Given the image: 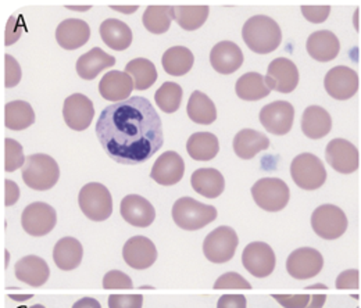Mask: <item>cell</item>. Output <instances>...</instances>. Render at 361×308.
Masks as SVG:
<instances>
[{"instance_id": "1", "label": "cell", "mask_w": 361, "mask_h": 308, "mask_svg": "<svg viewBox=\"0 0 361 308\" xmlns=\"http://www.w3.org/2000/svg\"><path fill=\"white\" fill-rule=\"evenodd\" d=\"M94 131L107 156L126 166L147 161L164 143L160 116L140 96L107 106L100 113Z\"/></svg>"}, {"instance_id": "2", "label": "cell", "mask_w": 361, "mask_h": 308, "mask_svg": "<svg viewBox=\"0 0 361 308\" xmlns=\"http://www.w3.org/2000/svg\"><path fill=\"white\" fill-rule=\"evenodd\" d=\"M246 46L259 54H269L282 42L279 25L267 16H255L249 18L242 30Z\"/></svg>"}, {"instance_id": "3", "label": "cell", "mask_w": 361, "mask_h": 308, "mask_svg": "<svg viewBox=\"0 0 361 308\" xmlns=\"http://www.w3.org/2000/svg\"><path fill=\"white\" fill-rule=\"evenodd\" d=\"M21 174L24 183L28 187L44 192L51 189L57 183L60 178V168L54 159L47 154L38 153L27 157L25 164L21 168Z\"/></svg>"}, {"instance_id": "4", "label": "cell", "mask_w": 361, "mask_h": 308, "mask_svg": "<svg viewBox=\"0 0 361 308\" xmlns=\"http://www.w3.org/2000/svg\"><path fill=\"white\" fill-rule=\"evenodd\" d=\"M173 220L183 230H199L217 220V209L192 197H180L173 206Z\"/></svg>"}, {"instance_id": "5", "label": "cell", "mask_w": 361, "mask_h": 308, "mask_svg": "<svg viewBox=\"0 0 361 308\" xmlns=\"http://www.w3.org/2000/svg\"><path fill=\"white\" fill-rule=\"evenodd\" d=\"M78 204L81 211L92 221H106L113 213V199L106 186L90 182L80 190Z\"/></svg>"}, {"instance_id": "6", "label": "cell", "mask_w": 361, "mask_h": 308, "mask_svg": "<svg viewBox=\"0 0 361 308\" xmlns=\"http://www.w3.org/2000/svg\"><path fill=\"white\" fill-rule=\"evenodd\" d=\"M252 196L260 209L276 213L283 210L289 203L290 190L279 178H263L253 185Z\"/></svg>"}, {"instance_id": "7", "label": "cell", "mask_w": 361, "mask_h": 308, "mask_svg": "<svg viewBox=\"0 0 361 308\" xmlns=\"http://www.w3.org/2000/svg\"><path fill=\"white\" fill-rule=\"evenodd\" d=\"M290 176L300 189L317 190L326 180V170L317 156L302 153L290 164Z\"/></svg>"}, {"instance_id": "8", "label": "cell", "mask_w": 361, "mask_h": 308, "mask_svg": "<svg viewBox=\"0 0 361 308\" xmlns=\"http://www.w3.org/2000/svg\"><path fill=\"white\" fill-rule=\"evenodd\" d=\"M238 245L239 239L232 228L219 226L206 236L203 242V253L209 261L224 264L235 256Z\"/></svg>"}, {"instance_id": "9", "label": "cell", "mask_w": 361, "mask_h": 308, "mask_svg": "<svg viewBox=\"0 0 361 308\" xmlns=\"http://www.w3.org/2000/svg\"><path fill=\"white\" fill-rule=\"evenodd\" d=\"M348 218L342 209L334 204H322L313 211L312 226L317 235L325 240L339 239L348 229Z\"/></svg>"}, {"instance_id": "10", "label": "cell", "mask_w": 361, "mask_h": 308, "mask_svg": "<svg viewBox=\"0 0 361 308\" xmlns=\"http://www.w3.org/2000/svg\"><path fill=\"white\" fill-rule=\"evenodd\" d=\"M325 157L328 164L339 174H353L359 168V150L346 139H332L325 149Z\"/></svg>"}, {"instance_id": "11", "label": "cell", "mask_w": 361, "mask_h": 308, "mask_svg": "<svg viewBox=\"0 0 361 308\" xmlns=\"http://www.w3.org/2000/svg\"><path fill=\"white\" fill-rule=\"evenodd\" d=\"M56 222V210L42 202L28 204L21 216L23 229L31 236H45L53 230Z\"/></svg>"}, {"instance_id": "12", "label": "cell", "mask_w": 361, "mask_h": 308, "mask_svg": "<svg viewBox=\"0 0 361 308\" xmlns=\"http://www.w3.org/2000/svg\"><path fill=\"white\" fill-rule=\"evenodd\" d=\"M324 87L331 97L336 100H348L359 90V75L349 67L338 66L326 73Z\"/></svg>"}, {"instance_id": "13", "label": "cell", "mask_w": 361, "mask_h": 308, "mask_svg": "<svg viewBox=\"0 0 361 308\" xmlns=\"http://www.w3.org/2000/svg\"><path fill=\"white\" fill-rule=\"evenodd\" d=\"M259 118L266 131L282 136L292 130L295 109L289 101H272L262 109Z\"/></svg>"}, {"instance_id": "14", "label": "cell", "mask_w": 361, "mask_h": 308, "mask_svg": "<svg viewBox=\"0 0 361 308\" xmlns=\"http://www.w3.org/2000/svg\"><path fill=\"white\" fill-rule=\"evenodd\" d=\"M324 266L322 254L313 247H300L292 252L286 260V269L290 276L299 281L314 278Z\"/></svg>"}, {"instance_id": "15", "label": "cell", "mask_w": 361, "mask_h": 308, "mask_svg": "<svg viewBox=\"0 0 361 308\" xmlns=\"http://www.w3.org/2000/svg\"><path fill=\"white\" fill-rule=\"evenodd\" d=\"M264 80L270 90L290 93L299 85V70L289 58L278 57L271 61Z\"/></svg>"}, {"instance_id": "16", "label": "cell", "mask_w": 361, "mask_h": 308, "mask_svg": "<svg viewBox=\"0 0 361 308\" xmlns=\"http://www.w3.org/2000/svg\"><path fill=\"white\" fill-rule=\"evenodd\" d=\"M63 117L73 131H85L94 117V107L90 97L74 93L64 100Z\"/></svg>"}, {"instance_id": "17", "label": "cell", "mask_w": 361, "mask_h": 308, "mask_svg": "<svg viewBox=\"0 0 361 308\" xmlns=\"http://www.w3.org/2000/svg\"><path fill=\"white\" fill-rule=\"evenodd\" d=\"M242 263L250 275L256 278H266L275 269L276 260L270 245L264 242H253L245 247Z\"/></svg>"}, {"instance_id": "18", "label": "cell", "mask_w": 361, "mask_h": 308, "mask_svg": "<svg viewBox=\"0 0 361 308\" xmlns=\"http://www.w3.org/2000/svg\"><path fill=\"white\" fill-rule=\"evenodd\" d=\"M124 261L134 269H147L157 260L154 243L145 236H134L123 247Z\"/></svg>"}, {"instance_id": "19", "label": "cell", "mask_w": 361, "mask_h": 308, "mask_svg": "<svg viewBox=\"0 0 361 308\" xmlns=\"http://www.w3.org/2000/svg\"><path fill=\"white\" fill-rule=\"evenodd\" d=\"M183 174V159L176 152H166L156 160L150 173V178L161 186H173L180 182Z\"/></svg>"}, {"instance_id": "20", "label": "cell", "mask_w": 361, "mask_h": 308, "mask_svg": "<svg viewBox=\"0 0 361 308\" xmlns=\"http://www.w3.org/2000/svg\"><path fill=\"white\" fill-rule=\"evenodd\" d=\"M120 211L124 220L137 228H147L156 218V211L152 203L139 195L126 196L121 202Z\"/></svg>"}, {"instance_id": "21", "label": "cell", "mask_w": 361, "mask_h": 308, "mask_svg": "<svg viewBox=\"0 0 361 308\" xmlns=\"http://www.w3.org/2000/svg\"><path fill=\"white\" fill-rule=\"evenodd\" d=\"M210 63L217 73L229 75L242 67L243 53L238 44L223 41L212 49Z\"/></svg>"}, {"instance_id": "22", "label": "cell", "mask_w": 361, "mask_h": 308, "mask_svg": "<svg viewBox=\"0 0 361 308\" xmlns=\"http://www.w3.org/2000/svg\"><path fill=\"white\" fill-rule=\"evenodd\" d=\"M90 25L84 20L68 18L59 24L56 30V41L66 50H75L90 41Z\"/></svg>"}, {"instance_id": "23", "label": "cell", "mask_w": 361, "mask_h": 308, "mask_svg": "<svg viewBox=\"0 0 361 308\" xmlns=\"http://www.w3.org/2000/svg\"><path fill=\"white\" fill-rule=\"evenodd\" d=\"M134 89L135 85L133 78L123 71L107 73L99 84V92L102 97L114 103L128 100Z\"/></svg>"}, {"instance_id": "24", "label": "cell", "mask_w": 361, "mask_h": 308, "mask_svg": "<svg viewBox=\"0 0 361 308\" xmlns=\"http://www.w3.org/2000/svg\"><path fill=\"white\" fill-rule=\"evenodd\" d=\"M306 46L307 53L319 63H326L336 58L341 50L338 37L328 30L313 32L309 37Z\"/></svg>"}, {"instance_id": "25", "label": "cell", "mask_w": 361, "mask_h": 308, "mask_svg": "<svg viewBox=\"0 0 361 308\" xmlns=\"http://www.w3.org/2000/svg\"><path fill=\"white\" fill-rule=\"evenodd\" d=\"M190 185L200 196L216 199L224 192L226 179L216 168H199L190 176Z\"/></svg>"}, {"instance_id": "26", "label": "cell", "mask_w": 361, "mask_h": 308, "mask_svg": "<svg viewBox=\"0 0 361 308\" xmlns=\"http://www.w3.org/2000/svg\"><path fill=\"white\" fill-rule=\"evenodd\" d=\"M116 64V58L100 47H93L88 53L82 54L77 61V74L87 81L94 80L103 70L110 68Z\"/></svg>"}, {"instance_id": "27", "label": "cell", "mask_w": 361, "mask_h": 308, "mask_svg": "<svg viewBox=\"0 0 361 308\" xmlns=\"http://www.w3.org/2000/svg\"><path fill=\"white\" fill-rule=\"evenodd\" d=\"M50 276L49 265L38 256H27L17 261L16 278L30 286H42Z\"/></svg>"}, {"instance_id": "28", "label": "cell", "mask_w": 361, "mask_h": 308, "mask_svg": "<svg viewBox=\"0 0 361 308\" xmlns=\"http://www.w3.org/2000/svg\"><path fill=\"white\" fill-rule=\"evenodd\" d=\"M270 147V139L255 130H242L233 137V152L242 160H250Z\"/></svg>"}, {"instance_id": "29", "label": "cell", "mask_w": 361, "mask_h": 308, "mask_svg": "<svg viewBox=\"0 0 361 308\" xmlns=\"http://www.w3.org/2000/svg\"><path fill=\"white\" fill-rule=\"evenodd\" d=\"M84 257V249L81 242L74 238L60 239L53 249V260L61 271H73L78 268Z\"/></svg>"}, {"instance_id": "30", "label": "cell", "mask_w": 361, "mask_h": 308, "mask_svg": "<svg viewBox=\"0 0 361 308\" xmlns=\"http://www.w3.org/2000/svg\"><path fill=\"white\" fill-rule=\"evenodd\" d=\"M100 37L103 42L107 44L110 49L123 51L128 49L133 44V31L131 28L116 18H109L104 20L100 24Z\"/></svg>"}, {"instance_id": "31", "label": "cell", "mask_w": 361, "mask_h": 308, "mask_svg": "<svg viewBox=\"0 0 361 308\" xmlns=\"http://www.w3.org/2000/svg\"><path fill=\"white\" fill-rule=\"evenodd\" d=\"M332 130V118L329 113L319 107L310 106L302 117V131L310 139H321Z\"/></svg>"}, {"instance_id": "32", "label": "cell", "mask_w": 361, "mask_h": 308, "mask_svg": "<svg viewBox=\"0 0 361 308\" xmlns=\"http://www.w3.org/2000/svg\"><path fill=\"white\" fill-rule=\"evenodd\" d=\"M188 117L200 125H210L217 120V109L213 100L200 90H195L188 101Z\"/></svg>"}, {"instance_id": "33", "label": "cell", "mask_w": 361, "mask_h": 308, "mask_svg": "<svg viewBox=\"0 0 361 308\" xmlns=\"http://www.w3.org/2000/svg\"><path fill=\"white\" fill-rule=\"evenodd\" d=\"M188 154L196 161H210L220 152V142L214 133H193L186 143Z\"/></svg>"}, {"instance_id": "34", "label": "cell", "mask_w": 361, "mask_h": 308, "mask_svg": "<svg viewBox=\"0 0 361 308\" xmlns=\"http://www.w3.org/2000/svg\"><path fill=\"white\" fill-rule=\"evenodd\" d=\"M35 123V113L30 103L14 100L4 106V125L11 131H23Z\"/></svg>"}, {"instance_id": "35", "label": "cell", "mask_w": 361, "mask_h": 308, "mask_svg": "<svg viewBox=\"0 0 361 308\" xmlns=\"http://www.w3.org/2000/svg\"><path fill=\"white\" fill-rule=\"evenodd\" d=\"M163 68L167 74L174 75V77H180L188 74L195 63L193 53L183 46H174L170 47L161 58Z\"/></svg>"}, {"instance_id": "36", "label": "cell", "mask_w": 361, "mask_h": 308, "mask_svg": "<svg viewBox=\"0 0 361 308\" xmlns=\"http://www.w3.org/2000/svg\"><path fill=\"white\" fill-rule=\"evenodd\" d=\"M236 94L246 101H257L270 94V88L266 84V80L259 73H246L242 75L236 85Z\"/></svg>"}, {"instance_id": "37", "label": "cell", "mask_w": 361, "mask_h": 308, "mask_svg": "<svg viewBox=\"0 0 361 308\" xmlns=\"http://www.w3.org/2000/svg\"><path fill=\"white\" fill-rule=\"evenodd\" d=\"M210 8L207 6H176L173 7V20L185 31L199 30L207 20Z\"/></svg>"}, {"instance_id": "38", "label": "cell", "mask_w": 361, "mask_h": 308, "mask_svg": "<svg viewBox=\"0 0 361 308\" xmlns=\"http://www.w3.org/2000/svg\"><path fill=\"white\" fill-rule=\"evenodd\" d=\"M126 73L133 78L136 90L150 88L157 80V70L147 58H134L126 66Z\"/></svg>"}, {"instance_id": "39", "label": "cell", "mask_w": 361, "mask_h": 308, "mask_svg": "<svg viewBox=\"0 0 361 308\" xmlns=\"http://www.w3.org/2000/svg\"><path fill=\"white\" fill-rule=\"evenodd\" d=\"M171 6H149L142 17L145 28L156 35H161L170 30L173 21Z\"/></svg>"}, {"instance_id": "40", "label": "cell", "mask_w": 361, "mask_h": 308, "mask_svg": "<svg viewBox=\"0 0 361 308\" xmlns=\"http://www.w3.org/2000/svg\"><path fill=\"white\" fill-rule=\"evenodd\" d=\"M182 88L176 82H164L154 94L156 104L167 114L176 113L182 101Z\"/></svg>"}, {"instance_id": "41", "label": "cell", "mask_w": 361, "mask_h": 308, "mask_svg": "<svg viewBox=\"0 0 361 308\" xmlns=\"http://www.w3.org/2000/svg\"><path fill=\"white\" fill-rule=\"evenodd\" d=\"M25 156L23 146L11 137L4 139V170L13 173L18 168H23L25 164Z\"/></svg>"}, {"instance_id": "42", "label": "cell", "mask_w": 361, "mask_h": 308, "mask_svg": "<svg viewBox=\"0 0 361 308\" xmlns=\"http://www.w3.org/2000/svg\"><path fill=\"white\" fill-rule=\"evenodd\" d=\"M216 290H220V289H243V290H250L252 289V285L239 273L236 272H226L224 275H221L214 286H213Z\"/></svg>"}, {"instance_id": "43", "label": "cell", "mask_w": 361, "mask_h": 308, "mask_svg": "<svg viewBox=\"0 0 361 308\" xmlns=\"http://www.w3.org/2000/svg\"><path fill=\"white\" fill-rule=\"evenodd\" d=\"M104 289H131L134 288L133 279L121 271H109L103 278Z\"/></svg>"}, {"instance_id": "44", "label": "cell", "mask_w": 361, "mask_h": 308, "mask_svg": "<svg viewBox=\"0 0 361 308\" xmlns=\"http://www.w3.org/2000/svg\"><path fill=\"white\" fill-rule=\"evenodd\" d=\"M21 80V67L18 61L10 56H4V85L6 88L16 87Z\"/></svg>"}, {"instance_id": "45", "label": "cell", "mask_w": 361, "mask_h": 308, "mask_svg": "<svg viewBox=\"0 0 361 308\" xmlns=\"http://www.w3.org/2000/svg\"><path fill=\"white\" fill-rule=\"evenodd\" d=\"M275 302L283 308H307L312 296L307 295H272Z\"/></svg>"}, {"instance_id": "46", "label": "cell", "mask_w": 361, "mask_h": 308, "mask_svg": "<svg viewBox=\"0 0 361 308\" xmlns=\"http://www.w3.org/2000/svg\"><path fill=\"white\" fill-rule=\"evenodd\" d=\"M143 297L139 295H113L109 297V308H142Z\"/></svg>"}, {"instance_id": "47", "label": "cell", "mask_w": 361, "mask_h": 308, "mask_svg": "<svg viewBox=\"0 0 361 308\" xmlns=\"http://www.w3.org/2000/svg\"><path fill=\"white\" fill-rule=\"evenodd\" d=\"M331 13L329 6H302V14L313 24L324 23Z\"/></svg>"}, {"instance_id": "48", "label": "cell", "mask_w": 361, "mask_h": 308, "mask_svg": "<svg viewBox=\"0 0 361 308\" xmlns=\"http://www.w3.org/2000/svg\"><path fill=\"white\" fill-rule=\"evenodd\" d=\"M359 288V271L357 269H346L339 273L336 278V289L349 290Z\"/></svg>"}, {"instance_id": "49", "label": "cell", "mask_w": 361, "mask_h": 308, "mask_svg": "<svg viewBox=\"0 0 361 308\" xmlns=\"http://www.w3.org/2000/svg\"><path fill=\"white\" fill-rule=\"evenodd\" d=\"M217 308H246V297L242 295H224L220 297Z\"/></svg>"}, {"instance_id": "50", "label": "cell", "mask_w": 361, "mask_h": 308, "mask_svg": "<svg viewBox=\"0 0 361 308\" xmlns=\"http://www.w3.org/2000/svg\"><path fill=\"white\" fill-rule=\"evenodd\" d=\"M20 199V187L16 182L13 180H6L4 182V204L6 207H10L16 204Z\"/></svg>"}, {"instance_id": "51", "label": "cell", "mask_w": 361, "mask_h": 308, "mask_svg": "<svg viewBox=\"0 0 361 308\" xmlns=\"http://www.w3.org/2000/svg\"><path fill=\"white\" fill-rule=\"evenodd\" d=\"M73 308H102V306L96 299L84 297V299H80L77 303H74Z\"/></svg>"}, {"instance_id": "52", "label": "cell", "mask_w": 361, "mask_h": 308, "mask_svg": "<svg viewBox=\"0 0 361 308\" xmlns=\"http://www.w3.org/2000/svg\"><path fill=\"white\" fill-rule=\"evenodd\" d=\"M325 300H326V296L324 295H313L312 302L307 308H322L325 304Z\"/></svg>"}, {"instance_id": "53", "label": "cell", "mask_w": 361, "mask_h": 308, "mask_svg": "<svg viewBox=\"0 0 361 308\" xmlns=\"http://www.w3.org/2000/svg\"><path fill=\"white\" fill-rule=\"evenodd\" d=\"M113 10L116 11H120V13H124V14H131V13H135L137 10V6H131V7H127V6H111Z\"/></svg>"}, {"instance_id": "54", "label": "cell", "mask_w": 361, "mask_h": 308, "mask_svg": "<svg viewBox=\"0 0 361 308\" xmlns=\"http://www.w3.org/2000/svg\"><path fill=\"white\" fill-rule=\"evenodd\" d=\"M67 8L75 10V11H87L90 10V6H67Z\"/></svg>"}, {"instance_id": "55", "label": "cell", "mask_w": 361, "mask_h": 308, "mask_svg": "<svg viewBox=\"0 0 361 308\" xmlns=\"http://www.w3.org/2000/svg\"><path fill=\"white\" fill-rule=\"evenodd\" d=\"M13 300H20V302H23V300H30L31 297H32V295H24V296H10Z\"/></svg>"}, {"instance_id": "56", "label": "cell", "mask_w": 361, "mask_h": 308, "mask_svg": "<svg viewBox=\"0 0 361 308\" xmlns=\"http://www.w3.org/2000/svg\"><path fill=\"white\" fill-rule=\"evenodd\" d=\"M28 308H45L44 306H41V304H35V306H32V307H28Z\"/></svg>"}]
</instances>
